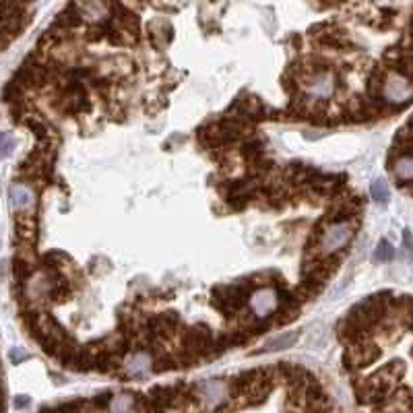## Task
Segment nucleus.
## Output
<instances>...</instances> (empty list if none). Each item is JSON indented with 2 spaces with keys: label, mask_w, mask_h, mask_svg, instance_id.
I'll list each match as a JSON object with an SVG mask.
<instances>
[{
  "label": "nucleus",
  "mask_w": 413,
  "mask_h": 413,
  "mask_svg": "<svg viewBox=\"0 0 413 413\" xmlns=\"http://www.w3.org/2000/svg\"><path fill=\"white\" fill-rule=\"evenodd\" d=\"M306 91L310 97H316V100H327L335 93L337 89V79L335 75L329 71H316L308 81L304 83Z\"/></svg>",
  "instance_id": "obj_4"
},
{
  "label": "nucleus",
  "mask_w": 413,
  "mask_h": 413,
  "mask_svg": "<svg viewBox=\"0 0 413 413\" xmlns=\"http://www.w3.org/2000/svg\"><path fill=\"white\" fill-rule=\"evenodd\" d=\"M298 337H300V333H281L279 337L269 339L258 354H271V352H279V349H287L298 341Z\"/></svg>",
  "instance_id": "obj_10"
},
{
  "label": "nucleus",
  "mask_w": 413,
  "mask_h": 413,
  "mask_svg": "<svg viewBox=\"0 0 413 413\" xmlns=\"http://www.w3.org/2000/svg\"><path fill=\"white\" fill-rule=\"evenodd\" d=\"M403 238H405V246H407V250H409V252H413V240H412V234H409V229H405Z\"/></svg>",
  "instance_id": "obj_17"
},
{
  "label": "nucleus",
  "mask_w": 413,
  "mask_h": 413,
  "mask_svg": "<svg viewBox=\"0 0 413 413\" xmlns=\"http://www.w3.org/2000/svg\"><path fill=\"white\" fill-rule=\"evenodd\" d=\"M370 193H372V198H374L376 203H383V205L388 203V196H390V193H388V186H386V182L383 180V178H376V180L372 182Z\"/></svg>",
  "instance_id": "obj_12"
},
{
  "label": "nucleus",
  "mask_w": 413,
  "mask_h": 413,
  "mask_svg": "<svg viewBox=\"0 0 413 413\" xmlns=\"http://www.w3.org/2000/svg\"><path fill=\"white\" fill-rule=\"evenodd\" d=\"M354 238V227L347 221L341 223H330L325 229L323 238H321V246H318V254L321 256H330L337 254L341 248L347 246V242Z\"/></svg>",
  "instance_id": "obj_2"
},
{
  "label": "nucleus",
  "mask_w": 413,
  "mask_h": 413,
  "mask_svg": "<svg viewBox=\"0 0 413 413\" xmlns=\"http://www.w3.org/2000/svg\"><path fill=\"white\" fill-rule=\"evenodd\" d=\"M409 128H412V133H413V120H412V122H409Z\"/></svg>",
  "instance_id": "obj_19"
},
{
  "label": "nucleus",
  "mask_w": 413,
  "mask_h": 413,
  "mask_svg": "<svg viewBox=\"0 0 413 413\" xmlns=\"http://www.w3.org/2000/svg\"><path fill=\"white\" fill-rule=\"evenodd\" d=\"M8 356H11V359H13V361H15V364H21V361H25V359L29 358V354H28V352H23V349H21V347H13V349H11V354H8Z\"/></svg>",
  "instance_id": "obj_15"
},
{
  "label": "nucleus",
  "mask_w": 413,
  "mask_h": 413,
  "mask_svg": "<svg viewBox=\"0 0 413 413\" xmlns=\"http://www.w3.org/2000/svg\"><path fill=\"white\" fill-rule=\"evenodd\" d=\"M8 196H11L13 209H17V211H29L35 203V196L25 184H13L8 191Z\"/></svg>",
  "instance_id": "obj_8"
},
{
  "label": "nucleus",
  "mask_w": 413,
  "mask_h": 413,
  "mask_svg": "<svg viewBox=\"0 0 413 413\" xmlns=\"http://www.w3.org/2000/svg\"><path fill=\"white\" fill-rule=\"evenodd\" d=\"M383 100L390 108H405L409 106L413 100V81L403 77L401 73H388L386 75L385 87H383Z\"/></svg>",
  "instance_id": "obj_1"
},
{
  "label": "nucleus",
  "mask_w": 413,
  "mask_h": 413,
  "mask_svg": "<svg viewBox=\"0 0 413 413\" xmlns=\"http://www.w3.org/2000/svg\"><path fill=\"white\" fill-rule=\"evenodd\" d=\"M108 409H110V413H135V399L128 395L112 397Z\"/></svg>",
  "instance_id": "obj_11"
},
{
  "label": "nucleus",
  "mask_w": 413,
  "mask_h": 413,
  "mask_svg": "<svg viewBox=\"0 0 413 413\" xmlns=\"http://www.w3.org/2000/svg\"><path fill=\"white\" fill-rule=\"evenodd\" d=\"M11 147H13V140H11V137H8V135H2V155H4V157H8Z\"/></svg>",
  "instance_id": "obj_16"
},
{
  "label": "nucleus",
  "mask_w": 413,
  "mask_h": 413,
  "mask_svg": "<svg viewBox=\"0 0 413 413\" xmlns=\"http://www.w3.org/2000/svg\"><path fill=\"white\" fill-rule=\"evenodd\" d=\"M395 178L399 184H409L413 182V155H399L397 162L390 164Z\"/></svg>",
  "instance_id": "obj_9"
},
{
  "label": "nucleus",
  "mask_w": 413,
  "mask_h": 413,
  "mask_svg": "<svg viewBox=\"0 0 413 413\" xmlns=\"http://www.w3.org/2000/svg\"><path fill=\"white\" fill-rule=\"evenodd\" d=\"M412 29H413V21H412Z\"/></svg>",
  "instance_id": "obj_20"
},
{
  "label": "nucleus",
  "mask_w": 413,
  "mask_h": 413,
  "mask_svg": "<svg viewBox=\"0 0 413 413\" xmlns=\"http://www.w3.org/2000/svg\"><path fill=\"white\" fill-rule=\"evenodd\" d=\"M277 292L271 287H265V289H258L252 294L250 304H252V310L256 314V318H265L269 314H273L277 308Z\"/></svg>",
  "instance_id": "obj_5"
},
{
  "label": "nucleus",
  "mask_w": 413,
  "mask_h": 413,
  "mask_svg": "<svg viewBox=\"0 0 413 413\" xmlns=\"http://www.w3.org/2000/svg\"><path fill=\"white\" fill-rule=\"evenodd\" d=\"M15 405H17V407H25V405H28V399H25V397H21V399H17V401H15Z\"/></svg>",
  "instance_id": "obj_18"
},
{
  "label": "nucleus",
  "mask_w": 413,
  "mask_h": 413,
  "mask_svg": "<svg viewBox=\"0 0 413 413\" xmlns=\"http://www.w3.org/2000/svg\"><path fill=\"white\" fill-rule=\"evenodd\" d=\"M393 256H395V248L390 246L388 240H381V244L374 250V258L381 263H386V261H393Z\"/></svg>",
  "instance_id": "obj_13"
},
{
  "label": "nucleus",
  "mask_w": 413,
  "mask_h": 413,
  "mask_svg": "<svg viewBox=\"0 0 413 413\" xmlns=\"http://www.w3.org/2000/svg\"><path fill=\"white\" fill-rule=\"evenodd\" d=\"M174 368H178V366H176V358H172V356H164L153 364V372H167Z\"/></svg>",
  "instance_id": "obj_14"
},
{
  "label": "nucleus",
  "mask_w": 413,
  "mask_h": 413,
  "mask_svg": "<svg viewBox=\"0 0 413 413\" xmlns=\"http://www.w3.org/2000/svg\"><path fill=\"white\" fill-rule=\"evenodd\" d=\"M124 368L128 370L131 376L135 378H145L151 370H153V359L149 358V354L145 352H135V354H128L124 359Z\"/></svg>",
  "instance_id": "obj_7"
},
{
  "label": "nucleus",
  "mask_w": 413,
  "mask_h": 413,
  "mask_svg": "<svg viewBox=\"0 0 413 413\" xmlns=\"http://www.w3.org/2000/svg\"><path fill=\"white\" fill-rule=\"evenodd\" d=\"M378 358H381V349L372 341H364V343L347 347V354L343 358V364H345V370L354 372L358 368H366V366L374 364Z\"/></svg>",
  "instance_id": "obj_3"
},
{
  "label": "nucleus",
  "mask_w": 413,
  "mask_h": 413,
  "mask_svg": "<svg viewBox=\"0 0 413 413\" xmlns=\"http://www.w3.org/2000/svg\"><path fill=\"white\" fill-rule=\"evenodd\" d=\"M198 390H200L203 399L213 407H220L229 399V386L225 385L223 381H207V383L198 386Z\"/></svg>",
  "instance_id": "obj_6"
}]
</instances>
